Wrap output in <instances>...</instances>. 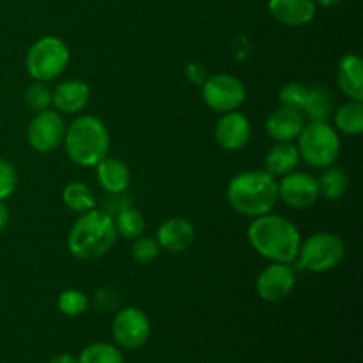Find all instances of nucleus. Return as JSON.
Returning <instances> with one entry per match:
<instances>
[{"instance_id": "f257e3e1", "label": "nucleus", "mask_w": 363, "mask_h": 363, "mask_svg": "<svg viewBox=\"0 0 363 363\" xmlns=\"http://www.w3.org/2000/svg\"><path fill=\"white\" fill-rule=\"evenodd\" d=\"M248 241L262 257L273 262L296 261L301 245L300 230L293 222L279 215L257 216L248 227Z\"/></svg>"}, {"instance_id": "f03ea898", "label": "nucleus", "mask_w": 363, "mask_h": 363, "mask_svg": "<svg viewBox=\"0 0 363 363\" xmlns=\"http://www.w3.org/2000/svg\"><path fill=\"white\" fill-rule=\"evenodd\" d=\"M227 199L236 213L257 218L275 208L279 201V183L266 170L241 172L230 179Z\"/></svg>"}, {"instance_id": "7ed1b4c3", "label": "nucleus", "mask_w": 363, "mask_h": 363, "mask_svg": "<svg viewBox=\"0 0 363 363\" xmlns=\"http://www.w3.org/2000/svg\"><path fill=\"white\" fill-rule=\"evenodd\" d=\"M117 230L113 216L101 209L82 213L80 218L71 227L67 236L69 252L78 259H96L105 255L116 243Z\"/></svg>"}, {"instance_id": "20e7f679", "label": "nucleus", "mask_w": 363, "mask_h": 363, "mask_svg": "<svg viewBox=\"0 0 363 363\" xmlns=\"http://www.w3.org/2000/svg\"><path fill=\"white\" fill-rule=\"evenodd\" d=\"M62 142L67 156L80 167H96L110 149L108 130L94 116H80L74 119L67 126Z\"/></svg>"}, {"instance_id": "39448f33", "label": "nucleus", "mask_w": 363, "mask_h": 363, "mask_svg": "<svg viewBox=\"0 0 363 363\" xmlns=\"http://www.w3.org/2000/svg\"><path fill=\"white\" fill-rule=\"evenodd\" d=\"M298 152L301 158L315 169H326L339 158L340 140L335 128L328 123H311L298 135Z\"/></svg>"}, {"instance_id": "423d86ee", "label": "nucleus", "mask_w": 363, "mask_h": 363, "mask_svg": "<svg viewBox=\"0 0 363 363\" xmlns=\"http://www.w3.org/2000/svg\"><path fill=\"white\" fill-rule=\"evenodd\" d=\"M69 62V48L62 39L45 35L28 48L25 66L35 82H50L59 77Z\"/></svg>"}, {"instance_id": "0eeeda50", "label": "nucleus", "mask_w": 363, "mask_h": 363, "mask_svg": "<svg viewBox=\"0 0 363 363\" xmlns=\"http://www.w3.org/2000/svg\"><path fill=\"white\" fill-rule=\"evenodd\" d=\"M346 254L344 241L333 233L312 234L298 250V268L312 273H325L337 268Z\"/></svg>"}, {"instance_id": "6e6552de", "label": "nucleus", "mask_w": 363, "mask_h": 363, "mask_svg": "<svg viewBox=\"0 0 363 363\" xmlns=\"http://www.w3.org/2000/svg\"><path fill=\"white\" fill-rule=\"evenodd\" d=\"M245 96L243 84L233 74H213L202 82V98L215 112H234L243 105Z\"/></svg>"}, {"instance_id": "1a4fd4ad", "label": "nucleus", "mask_w": 363, "mask_h": 363, "mask_svg": "<svg viewBox=\"0 0 363 363\" xmlns=\"http://www.w3.org/2000/svg\"><path fill=\"white\" fill-rule=\"evenodd\" d=\"M112 333L116 342L124 350H138L147 342L151 335L149 318L135 307L121 308L112 323Z\"/></svg>"}, {"instance_id": "9d476101", "label": "nucleus", "mask_w": 363, "mask_h": 363, "mask_svg": "<svg viewBox=\"0 0 363 363\" xmlns=\"http://www.w3.org/2000/svg\"><path fill=\"white\" fill-rule=\"evenodd\" d=\"M66 135V124L55 110H43L35 113L27 130L28 144L38 152H50L62 144Z\"/></svg>"}, {"instance_id": "9b49d317", "label": "nucleus", "mask_w": 363, "mask_h": 363, "mask_svg": "<svg viewBox=\"0 0 363 363\" xmlns=\"http://www.w3.org/2000/svg\"><path fill=\"white\" fill-rule=\"evenodd\" d=\"M279 197L293 209L311 208L321 197L318 179L307 172L293 170V172L286 174L284 179L280 181Z\"/></svg>"}, {"instance_id": "f8f14e48", "label": "nucleus", "mask_w": 363, "mask_h": 363, "mask_svg": "<svg viewBox=\"0 0 363 363\" xmlns=\"http://www.w3.org/2000/svg\"><path fill=\"white\" fill-rule=\"evenodd\" d=\"M296 284V273L286 262H273L272 266L261 272L255 282V289L261 300L275 303L291 294Z\"/></svg>"}, {"instance_id": "ddd939ff", "label": "nucleus", "mask_w": 363, "mask_h": 363, "mask_svg": "<svg viewBox=\"0 0 363 363\" xmlns=\"http://www.w3.org/2000/svg\"><path fill=\"white\" fill-rule=\"evenodd\" d=\"M250 121L236 110L223 113L215 128V138L218 145L230 152L243 149L250 140Z\"/></svg>"}, {"instance_id": "4468645a", "label": "nucleus", "mask_w": 363, "mask_h": 363, "mask_svg": "<svg viewBox=\"0 0 363 363\" xmlns=\"http://www.w3.org/2000/svg\"><path fill=\"white\" fill-rule=\"evenodd\" d=\"M268 9L277 21L287 27H303L315 16L314 0H269Z\"/></svg>"}, {"instance_id": "2eb2a0df", "label": "nucleus", "mask_w": 363, "mask_h": 363, "mask_svg": "<svg viewBox=\"0 0 363 363\" xmlns=\"http://www.w3.org/2000/svg\"><path fill=\"white\" fill-rule=\"evenodd\" d=\"M303 126V113L287 106L273 110L266 119V131L275 142H293L301 133Z\"/></svg>"}, {"instance_id": "dca6fc26", "label": "nucleus", "mask_w": 363, "mask_h": 363, "mask_svg": "<svg viewBox=\"0 0 363 363\" xmlns=\"http://www.w3.org/2000/svg\"><path fill=\"white\" fill-rule=\"evenodd\" d=\"M156 241L162 248L172 254L188 250L195 241V229L188 220L170 218L163 222L158 229Z\"/></svg>"}, {"instance_id": "f3484780", "label": "nucleus", "mask_w": 363, "mask_h": 363, "mask_svg": "<svg viewBox=\"0 0 363 363\" xmlns=\"http://www.w3.org/2000/svg\"><path fill=\"white\" fill-rule=\"evenodd\" d=\"M89 85L82 80H67L52 92V105L62 113H77L89 103Z\"/></svg>"}, {"instance_id": "a211bd4d", "label": "nucleus", "mask_w": 363, "mask_h": 363, "mask_svg": "<svg viewBox=\"0 0 363 363\" xmlns=\"http://www.w3.org/2000/svg\"><path fill=\"white\" fill-rule=\"evenodd\" d=\"M339 85L353 101H363V60L357 53H347L339 62Z\"/></svg>"}, {"instance_id": "6ab92c4d", "label": "nucleus", "mask_w": 363, "mask_h": 363, "mask_svg": "<svg viewBox=\"0 0 363 363\" xmlns=\"http://www.w3.org/2000/svg\"><path fill=\"white\" fill-rule=\"evenodd\" d=\"M98 181L108 194H123L130 184V170L117 158H105L98 163Z\"/></svg>"}, {"instance_id": "aec40b11", "label": "nucleus", "mask_w": 363, "mask_h": 363, "mask_svg": "<svg viewBox=\"0 0 363 363\" xmlns=\"http://www.w3.org/2000/svg\"><path fill=\"white\" fill-rule=\"evenodd\" d=\"M298 163H300V152L296 145L291 142H277L266 156V172L272 174L273 177L286 176L296 169Z\"/></svg>"}, {"instance_id": "412c9836", "label": "nucleus", "mask_w": 363, "mask_h": 363, "mask_svg": "<svg viewBox=\"0 0 363 363\" xmlns=\"http://www.w3.org/2000/svg\"><path fill=\"white\" fill-rule=\"evenodd\" d=\"M301 113L311 123H326L333 113V98L328 89L319 87V85L308 87L307 101Z\"/></svg>"}, {"instance_id": "4be33fe9", "label": "nucleus", "mask_w": 363, "mask_h": 363, "mask_svg": "<svg viewBox=\"0 0 363 363\" xmlns=\"http://www.w3.org/2000/svg\"><path fill=\"white\" fill-rule=\"evenodd\" d=\"M319 183V194L323 195L328 201H335L340 199L346 194L347 186H350V177L339 167H326L325 172H323Z\"/></svg>"}, {"instance_id": "5701e85b", "label": "nucleus", "mask_w": 363, "mask_h": 363, "mask_svg": "<svg viewBox=\"0 0 363 363\" xmlns=\"http://www.w3.org/2000/svg\"><path fill=\"white\" fill-rule=\"evenodd\" d=\"M62 201L71 211L74 213H87L91 209H94L96 199L94 194H92L91 188L84 183H78V181H73V183L67 184L62 190Z\"/></svg>"}, {"instance_id": "b1692460", "label": "nucleus", "mask_w": 363, "mask_h": 363, "mask_svg": "<svg viewBox=\"0 0 363 363\" xmlns=\"http://www.w3.org/2000/svg\"><path fill=\"white\" fill-rule=\"evenodd\" d=\"M335 126L346 135H360L363 131V105L353 101L340 106L335 112Z\"/></svg>"}, {"instance_id": "393cba45", "label": "nucleus", "mask_w": 363, "mask_h": 363, "mask_svg": "<svg viewBox=\"0 0 363 363\" xmlns=\"http://www.w3.org/2000/svg\"><path fill=\"white\" fill-rule=\"evenodd\" d=\"M77 360L78 363H124L119 347L105 342H96L84 347Z\"/></svg>"}, {"instance_id": "a878e982", "label": "nucleus", "mask_w": 363, "mask_h": 363, "mask_svg": "<svg viewBox=\"0 0 363 363\" xmlns=\"http://www.w3.org/2000/svg\"><path fill=\"white\" fill-rule=\"evenodd\" d=\"M113 223H116L117 234H121L126 240L133 241L144 234V216L137 209H123L121 213H117V216L113 218Z\"/></svg>"}, {"instance_id": "bb28decb", "label": "nucleus", "mask_w": 363, "mask_h": 363, "mask_svg": "<svg viewBox=\"0 0 363 363\" xmlns=\"http://www.w3.org/2000/svg\"><path fill=\"white\" fill-rule=\"evenodd\" d=\"M57 307L67 318H77V315L84 314L89 307V300L82 291L78 289H66L60 293Z\"/></svg>"}, {"instance_id": "cd10ccee", "label": "nucleus", "mask_w": 363, "mask_h": 363, "mask_svg": "<svg viewBox=\"0 0 363 363\" xmlns=\"http://www.w3.org/2000/svg\"><path fill=\"white\" fill-rule=\"evenodd\" d=\"M25 101L35 113L48 110L52 106V91L45 82H34L25 91Z\"/></svg>"}, {"instance_id": "c85d7f7f", "label": "nucleus", "mask_w": 363, "mask_h": 363, "mask_svg": "<svg viewBox=\"0 0 363 363\" xmlns=\"http://www.w3.org/2000/svg\"><path fill=\"white\" fill-rule=\"evenodd\" d=\"M307 96H308V87H305L303 84L300 82H289L282 87L280 91L279 98L282 106H287V108H293V110H303L305 101H307Z\"/></svg>"}, {"instance_id": "c756f323", "label": "nucleus", "mask_w": 363, "mask_h": 363, "mask_svg": "<svg viewBox=\"0 0 363 363\" xmlns=\"http://www.w3.org/2000/svg\"><path fill=\"white\" fill-rule=\"evenodd\" d=\"M160 254L158 241L152 238H137L133 240V247H131V257L140 264H147V262L155 261Z\"/></svg>"}, {"instance_id": "7c9ffc66", "label": "nucleus", "mask_w": 363, "mask_h": 363, "mask_svg": "<svg viewBox=\"0 0 363 363\" xmlns=\"http://www.w3.org/2000/svg\"><path fill=\"white\" fill-rule=\"evenodd\" d=\"M16 170L13 163L6 158H0V201H6L9 195H13L16 188Z\"/></svg>"}, {"instance_id": "2f4dec72", "label": "nucleus", "mask_w": 363, "mask_h": 363, "mask_svg": "<svg viewBox=\"0 0 363 363\" xmlns=\"http://www.w3.org/2000/svg\"><path fill=\"white\" fill-rule=\"evenodd\" d=\"M96 305L99 307V311H113L119 305V296H117V293H113V289L105 287L96 296Z\"/></svg>"}, {"instance_id": "473e14b6", "label": "nucleus", "mask_w": 363, "mask_h": 363, "mask_svg": "<svg viewBox=\"0 0 363 363\" xmlns=\"http://www.w3.org/2000/svg\"><path fill=\"white\" fill-rule=\"evenodd\" d=\"M7 222H9V211H7V206L4 204V201H0V230L6 229Z\"/></svg>"}, {"instance_id": "72a5a7b5", "label": "nucleus", "mask_w": 363, "mask_h": 363, "mask_svg": "<svg viewBox=\"0 0 363 363\" xmlns=\"http://www.w3.org/2000/svg\"><path fill=\"white\" fill-rule=\"evenodd\" d=\"M50 363H78V360L74 357H71V354H59V357L52 358Z\"/></svg>"}, {"instance_id": "f704fd0d", "label": "nucleus", "mask_w": 363, "mask_h": 363, "mask_svg": "<svg viewBox=\"0 0 363 363\" xmlns=\"http://www.w3.org/2000/svg\"><path fill=\"white\" fill-rule=\"evenodd\" d=\"M315 6H323V7H335L339 6L342 0H314Z\"/></svg>"}]
</instances>
